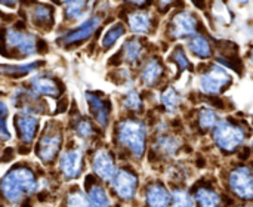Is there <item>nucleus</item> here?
I'll list each match as a JSON object with an SVG mask.
<instances>
[{
	"label": "nucleus",
	"instance_id": "nucleus-1",
	"mask_svg": "<svg viewBox=\"0 0 253 207\" xmlns=\"http://www.w3.org/2000/svg\"><path fill=\"white\" fill-rule=\"evenodd\" d=\"M37 188V181L33 173V170L27 167H15L9 170L1 182H0V190L3 197L7 202H19L25 194L34 193Z\"/></svg>",
	"mask_w": 253,
	"mask_h": 207
},
{
	"label": "nucleus",
	"instance_id": "nucleus-2",
	"mask_svg": "<svg viewBox=\"0 0 253 207\" xmlns=\"http://www.w3.org/2000/svg\"><path fill=\"white\" fill-rule=\"evenodd\" d=\"M119 142L127 147L133 156L142 157L145 151V139H147V127L144 123L136 120H126L119 124L117 129Z\"/></svg>",
	"mask_w": 253,
	"mask_h": 207
},
{
	"label": "nucleus",
	"instance_id": "nucleus-3",
	"mask_svg": "<svg viewBox=\"0 0 253 207\" xmlns=\"http://www.w3.org/2000/svg\"><path fill=\"white\" fill-rule=\"evenodd\" d=\"M213 139L216 142V145L219 148H222L224 151H234L237 147H240L245 139H246V133L242 127L228 123V122H221L215 126L213 130Z\"/></svg>",
	"mask_w": 253,
	"mask_h": 207
},
{
	"label": "nucleus",
	"instance_id": "nucleus-4",
	"mask_svg": "<svg viewBox=\"0 0 253 207\" xmlns=\"http://www.w3.org/2000/svg\"><path fill=\"white\" fill-rule=\"evenodd\" d=\"M231 83V76L222 67H212L209 71L200 76L199 84L205 93H221Z\"/></svg>",
	"mask_w": 253,
	"mask_h": 207
},
{
	"label": "nucleus",
	"instance_id": "nucleus-5",
	"mask_svg": "<svg viewBox=\"0 0 253 207\" xmlns=\"http://www.w3.org/2000/svg\"><path fill=\"white\" fill-rule=\"evenodd\" d=\"M230 187L240 199L251 200L253 196L252 172L249 167H239L230 175Z\"/></svg>",
	"mask_w": 253,
	"mask_h": 207
},
{
	"label": "nucleus",
	"instance_id": "nucleus-6",
	"mask_svg": "<svg viewBox=\"0 0 253 207\" xmlns=\"http://www.w3.org/2000/svg\"><path fill=\"white\" fill-rule=\"evenodd\" d=\"M61 144H62L61 132H58V130L46 132L37 145V157L40 160H43L44 163H50L55 159V156L58 154Z\"/></svg>",
	"mask_w": 253,
	"mask_h": 207
},
{
	"label": "nucleus",
	"instance_id": "nucleus-7",
	"mask_svg": "<svg viewBox=\"0 0 253 207\" xmlns=\"http://www.w3.org/2000/svg\"><path fill=\"white\" fill-rule=\"evenodd\" d=\"M6 43L9 47L16 49L24 56L36 53V39L33 34L24 33L21 30H9L6 33Z\"/></svg>",
	"mask_w": 253,
	"mask_h": 207
},
{
	"label": "nucleus",
	"instance_id": "nucleus-8",
	"mask_svg": "<svg viewBox=\"0 0 253 207\" xmlns=\"http://www.w3.org/2000/svg\"><path fill=\"white\" fill-rule=\"evenodd\" d=\"M136 185H138V179L136 176L130 172V170H119L116 172V175L113 176V187L114 191L123 199V200H130L133 199L135 193H136Z\"/></svg>",
	"mask_w": 253,
	"mask_h": 207
},
{
	"label": "nucleus",
	"instance_id": "nucleus-9",
	"mask_svg": "<svg viewBox=\"0 0 253 207\" xmlns=\"http://www.w3.org/2000/svg\"><path fill=\"white\" fill-rule=\"evenodd\" d=\"M197 18L190 12H179L172 19V30L170 34L173 39H181L187 36H194L197 30Z\"/></svg>",
	"mask_w": 253,
	"mask_h": 207
},
{
	"label": "nucleus",
	"instance_id": "nucleus-10",
	"mask_svg": "<svg viewBox=\"0 0 253 207\" xmlns=\"http://www.w3.org/2000/svg\"><path fill=\"white\" fill-rule=\"evenodd\" d=\"M83 167V156L79 150H68L61 156L59 169L67 179H76L80 176Z\"/></svg>",
	"mask_w": 253,
	"mask_h": 207
},
{
	"label": "nucleus",
	"instance_id": "nucleus-11",
	"mask_svg": "<svg viewBox=\"0 0 253 207\" xmlns=\"http://www.w3.org/2000/svg\"><path fill=\"white\" fill-rule=\"evenodd\" d=\"M92 167H93V172L104 181H111L117 172L114 159L107 150H99L96 153L92 162Z\"/></svg>",
	"mask_w": 253,
	"mask_h": 207
},
{
	"label": "nucleus",
	"instance_id": "nucleus-12",
	"mask_svg": "<svg viewBox=\"0 0 253 207\" xmlns=\"http://www.w3.org/2000/svg\"><path fill=\"white\" fill-rule=\"evenodd\" d=\"M101 24V18L99 16H92L89 19H86L82 25H79L76 30L70 31L68 34L64 36L62 41L65 46H70V44H76V43H80L86 39H89L93 31L96 30V27Z\"/></svg>",
	"mask_w": 253,
	"mask_h": 207
},
{
	"label": "nucleus",
	"instance_id": "nucleus-13",
	"mask_svg": "<svg viewBox=\"0 0 253 207\" xmlns=\"http://www.w3.org/2000/svg\"><path fill=\"white\" fill-rule=\"evenodd\" d=\"M15 126L19 130V136L22 139L24 144H31L37 129H39V120L31 116L30 113H19L18 116H15Z\"/></svg>",
	"mask_w": 253,
	"mask_h": 207
},
{
	"label": "nucleus",
	"instance_id": "nucleus-14",
	"mask_svg": "<svg viewBox=\"0 0 253 207\" xmlns=\"http://www.w3.org/2000/svg\"><path fill=\"white\" fill-rule=\"evenodd\" d=\"M86 99L90 105V111L95 116L96 122L105 127L108 124L110 120V114H111V104L107 99H102L101 96L95 95V93H86Z\"/></svg>",
	"mask_w": 253,
	"mask_h": 207
},
{
	"label": "nucleus",
	"instance_id": "nucleus-15",
	"mask_svg": "<svg viewBox=\"0 0 253 207\" xmlns=\"http://www.w3.org/2000/svg\"><path fill=\"white\" fill-rule=\"evenodd\" d=\"M31 89L34 90L36 95H42V96H52L56 98L61 93L59 86L56 84L55 80H52L50 77H44V76H37L31 80Z\"/></svg>",
	"mask_w": 253,
	"mask_h": 207
},
{
	"label": "nucleus",
	"instance_id": "nucleus-16",
	"mask_svg": "<svg viewBox=\"0 0 253 207\" xmlns=\"http://www.w3.org/2000/svg\"><path fill=\"white\" fill-rule=\"evenodd\" d=\"M150 207H168L170 203V194L162 184H154L148 188L145 194Z\"/></svg>",
	"mask_w": 253,
	"mask_h": 207
},
{
	"label": "nucleus",
	"instance_id": "nucleus-17",
	"mask_svg": "<svg viewBox=\"0 0 253 207\" xmlns=\"http://www.w3.org/2000/svg\"><path fill=\"white\" fill-rule=\"evenodd\" d=\"M129 27L133 33L145 34L151 28V15L144 10H136L129 16Z\"/></svg>",
	"mask_w": 253,
	"mask_h": 207
},
{
	"label": "nucleus",
	"instance_id": "nucleus-18",
	"mask_svg": "<svg viewBox=\"0 0 253 207\" xmlns=\"http://www.w3.org/2000/svg\"><path fill=\"white\" fill-rule=\"evenodd\" d=\"M188 47L194 55H197L199 58H203V59H206L212 55L211 43L200 34L191 36V39L188 40Z\"/></svg>",
	"mask_w": 253,
	"mask_h": 207
},
{
	"label": "nucleus",
	"instance_id": "nucleus-19",
	"mask_svg": "<svg viewBox=\"0 0 253 207\" xmlns=\"http://www.w3.org/2000/svg\"><path fill=\"white\" fill-rule=\"evenodd\" d=\"M162 74H163V67H162V64H160L157 59H153V61H150V62L145 65V68H144V71H142V74H141V80H142V83L147 84V86H154V84L157 83V80L160 79Z\"/></svg>",
	"mask_w": 253,
	"mask_h": 207
},
{
	"label": "nucleus",
	"instance_id": "nucleus-20",
	"mask_svg": "<svg viewBox=\"0 0 253 207\" xmlns=\"http://www.w3.org/2000/svg\"><path fill=\"white\" fill-rule=\"evenodd\" d=\"M196 199L202 207H221V197L211 188H200L196 193Z\"/></svg>",
	"mask_w": 253,
	"mask_h": 207
},
{
	"label": "nucleus",
	"instance_id": "nucleus-21",
	"mask_svg": "<svg viewBox=\"0 0 253 207\" xmlns=\"http://www.w3.org/2000/svg\"><path fill=\"white\" fill-rule=\"evenodd\" d=\"M52 19H53V10L47 4H37L33 9V22L37 27L50 25Z\"/></svg>",
	"mask_w": 253,
	"mask_h": 207
},
{
	"label": "nucleus",
	"instance_id": "nucleus-22",
	"mask_svg": "<svg viewBox=\"0 0 253 207\" xmlns=\"http://www.w3.org/2000/svg\"><path fill=\"white\" fill-rule=\"evenodd\" d=\"M179 141L173 136H160L156 142V150L163 156H172L176 153Z\"/></svg>",
	"mask_w": 253,
	"mask_h": 207
},
{
	"label": "nucleus",
	"instance_id": "nucleus-23",
	"mask_svg": "<svg viewBox=\"0 0 253 207\" xmlns=\"http://www.w3.org/2000/svg\"><path fill=\"white\" fill-rule=\"evenodd\" d=\"M42 65L40 61L37 62H30V64H24V65H0V70L4 73V74H9V76H24V74H28L31 71H36L39 67Z\"/></svg>",
	"mask_w": 253,
	"mask_h": 207
},
{
	"label": "nucleus",
	"instance_id": "nucleus-24",
	"mask_svg": "<svg viewBox=\"0 0 253 207\" xmlns=\"http://www.w3.org/2000/svg\"><path fill=\"white\" fill-rule=\"evenodd\" d=\"M89 203L92 207H110L108 196L99 185H93L89 188Z\"/></svg>",
	"mask_w": 253,
	"mask_h": 207
},
{
	"label": "nucleus",
	"instance_id": "nucleus-25",
	"mask_svg": "<svg viewBox=\"0 0 253 207\" xmlns=\"http://www.w3.org/2000/svg\"><path fill=\"white\" fill-rule=\"evenodd\" d=\"M89 3L86 1H65V15L68 19H80L86 10H89Z\"/></svg>",
	"mask_w": 253,
	"mask_h": 207
},
{
	"label": "nucleus",
	"instance_id": "nucleus-26",
	"mask_svg": "<svg viewBox=\"0 0 253 207\" xmlns=\"http://www.w3.org/2000/svg\"><path fill=\"white\" fill-rule=\"evenodd\" d=\"M125 34V27H123V24H114L105 34H104V37H102V41H101V44H102V47L107 50V49H110V47H113L114 46V43L122 37Z\"/></svg>",
	"mask_w": 253,
	"mask_h": 207
},
{
	"label": "nucleus",
	"instance_id": "nucleus-27",
	"mask_svg": "<svg viewBox=\"0 0 253 207\" xmlns=\"http://www.w3.org/2000/svg\"><path fill=\"white\" fill-rule=\"evenodd\" d=\"M141 52H142V46H141V41L138 39H130L123 46V56L127 62L138 61Z\"/></svg>",
	"mask_w": 253,
	"mask_h": 207
},
{
	"label": "nucleus",
	"instance_id": "nucleus-28",
	"mask_svg": "<svg viewBox=\"0 0 253 207\" xmlns=\"http://www.w3.org/2000/svg\"><path fill=\"white\" fill-rule=\"evenodd\" d=\"M162 102H163V105L166 107L168 111L173 113V111H176V108L181 104V96L173 87H168L162 95Z\"/></svg>",
	"mask_w": 253,
	"mask_h": 207
},
{
	"label": "nucleus",
	"instance_id": "nucleus-29",
	"mask_svg": "<svg viewBox=\"0 0 253 207\" xmlns=\"http://www.w3.org/2000/svg\"><path fill=\"white\" fill-rule=\"evenodd\" d=\"M199 123L202 129H211L213 126H216L218 122V116L213 110L211 108H202L199 113Z\"/></svg>",
	"mask_w": 253,
	"mask_h": 207
},
{
	"label": "nucleus",
	"instance_id": "nucleus-30",
	"mask_svg": "<svg viewBox=\"0 0 253 207\" xmlns=\"http://www.w3.org/2000/svg\"><path fill=\"white\" fill-rule=\"evenodd\" d=\"M170 199L173 200L170 207H194L193 199L182 190H176L173 191V194L170 196Z\"/></svg>",
	"mask_w": 253,
	"mask_h": 207
},
{
	"label": "nucleus",
	"instance_id": "nucleus-31",
	"mask_svg": "<svg viewBox=\"0 0 253 207\" xmlns=\"http://www.w3.org/2000/svg\"><path fill=\"white\" fill-rule=\"evenodd\" d=\"M67 207H92L89 200L84 197V194H82L80 191H73L70 193L68 199H67Z\"/></svg>",
	"mask_w": 253,
	"mask_h": 207
},
{
	"label": "nucleus",
	"instance_id": "nucleus-32",
	"mask_svg": "<svg viewBox=\"0 0 253 207\" xmlns=\"http://www.w3.org/2000/svg\"><path fill=\"white\" fill-rule=\"evenodd\" d=\"M123 105L127 107L129 110H133V111H139L142 108V99L141 96L138 95V92H129L126 95V98L123 99Z\"/></svg>",
	"mask_w": 253,
	"mask_h": 207
},
{
	"label": "nucleus",
	"instance_id": "nucleus-33",
	"mask_svg": "<svg viewBox=\"0 0 253 207\" xmlns=\"http://www.w3.org/2000/svg\"><path fill=\"white\" fill-rule=\"evenodd\" d=\"M170 58H172V61L178 65V70H179V71H185V70L190 67V62H188V59H187V56H185L182 47H179V46L173 50V53H172Z\"/></svg>",
	"mask_w": 253,
	"mask_h": 207
},
{
	"label": "nucleus",
	"instance_id": "nucleus-34",
	"mask_svg": "<svg viewBox=\"0 0 253 207\" xmlns=\"http://www.w3.org/2000/svg\"><path fill=\"white\" fill-rule=\"evenodd\" d=\"M76 132L80 135V136H83V138H89V136H92L93 135V126H92V123L89 122V120H86V119H82V120H79V123H77V126H76Z\"/></svg>",
	"mask_w": 253,
	"mask_h": 207
},
{
	"label": "nucleus",
	"instance_id": "nucleus-35",
	"mask_svg": "<svg viewBox=\"0 0 253 207\" xmlns=\"http://www.w3.org/2000/svg\"><path fill=\"white\" fill-rule=\"evenodd\" d=\"M6 117H7V108L3 102H0V138L1 139H9V130L6 127Z\"/></svg>",
	"mask_w": 253,
	"mask_h": 207
},
{
	"label": "nucleus",
	"instance_id": "nucleus-36",
	"mask_svg": "<svg viewBox=\"0 0 253 207\" xmlns=\"http://www.w3.org/2000/svg\"><path fill=\"white\" fill-rule=\"evenodd\" d=\"M248 207H249V206H248Z\"/></svg>",
	"mask_w": 253,
	"mask_h": 207
}]
</instances>
